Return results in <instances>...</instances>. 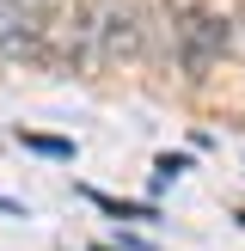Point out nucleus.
<instances>
[{"instance_id":"obj_1","label":"nucleus","mask_w":245,"mask_h":251,"mask_svg":"<svg viewBox=\"0 0 245 251\" xmlns=\"http://www.w3.org/2000/svg\"><path fill=\"white\" fill-rule=\"evenodd\" d=\"M92 43H98V61L141 55V12L129 0H110L104 12H92Z\"/></svg>"},{"instance_id":"obj_2","label":"nucleus","mask_w":245,"mask_h":251,"mask_svg":"<svg viewBox=\"0 0 245 251\" xmlns=\"http://www.w3.org/2000/svg\"><path fill=\"white\" fill-rule=\"evenodd\" d=\"M43 6L37 0H0V55H31L43 43Z\"/></svg>"},{"instance_id":"obj_3","label":"nucleus","mask_w":245,"mask_h":251,"mask_svg":"<svg viewBox=\"0 0 245 251\" xmlns=\"http://www.w3.org/2000/svg\"><path fill=\"white\" fill-rule=\"evenodd\" d=\"M37 6H49V0H37Z\"/></svg>"}]
</instances>
